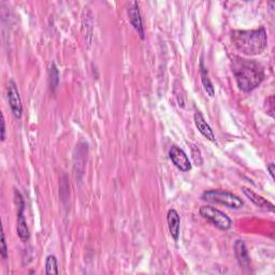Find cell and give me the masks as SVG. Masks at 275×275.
Masks as SVG:
<instances>
[{
  "mask_svg": "<svg viewBox=\"0 0 275 275\" xmlns=\"http://www.w3.org/2000/svg\"><path fill=\"white\" fill-rule=\"evenodd\" d=\"M232 72L239 88L245 93L257 88L265 78V71L260 64L241 57L232 60Z\"/></svg>",
  "mask_w": 275,
  "mask_h": 275,
  "instance_id": "6da1fadb",
  "label": "cell"
},
{
  "mask_svg": "<svg viewBox=\"0 0 275 275\" xmlns=\"http://www.w3.org/2000/svg\"><path fill=\"white\" fill-rule=\"evenodd\" d=\"M231 39L241 53L249 56L261 54L268 44L267 32L263 27L251 30H234Z\"/></svg>",
  "mask_w": 275,
  "mask_h": 275,
  "instance_id": "7a4b0ae2",
  "label": "cell"
},
{
  "mask_svg": "<svg viewBox=\"0 0 275 275\" xmlns=\"http://www.w3.org/2000/svg\"><path fill=\"white\" fill-rule=\"evenodd\" d=\"M201 198L205 201L211 202V203H220L223 204L227 208L230 209H240L242 208L243 201L241 200L238 196H235L234 193L225 191V190H206L202 193Z\"/></svg>",
  "mask_w": 275,
  "mask_h": 275,
  "instance_id": "3957f363",
  "label": "cell"
},
{
  "mask_svg": "<svg viewBox=\"0 0 275 275\" xmlns=\"http://www.w3.org/2000/svg\"><path fill=\"white\" fill-rule=\"evenodd\" d=\"M200 215L203 219L211 222L214 226H216L221 230H228L231 228L232 222L230 217L227 216L224 212L220 211L219 209L214 208L211 205H202L199 210Z\"/></svg>",
  "mask_w": 275,
  "mask_h": 275,
  "instance_id": "277c9868",
  "label": "cell"
},
{
  "mask_svg": "<svg viewBox=\"0 0 275 275\" xmlns=\"http://www.w3.org/2000/svg\"><path fill=\"white\" fill-rule=\"evenodd\" d=\"M169 157L173 165L183 172H188L191 170V164L189 158L185 152L180 148L178 145H172L169 150Z\"/></svg>",
  "mask_w": 275,
  "mask_h": 275,
  "instance_id": "5b68a950",
  "label": "cell"
},
{
  "mask_svg": "<svg viewBox=\"0 0 275 275\" xmlns=\"http://www.w3.org/2000/svg\"><path fill=\"white\" fill-rule=\"evenodd\" d=\"M15 194L19 199V203L18 204V212H17V226H16V231L17 234L19 237V239L22 241H24V242H27L30 238V233H29V229L27 226V222L25 219L24 215V209H25V203L24 200H23L22 196L19 194V192L15 191Z\"/></svg>",
  "mask_w": 275,
  "mask_h": 275,
  "instance_id": "8992f818",
  "label": "cell"
},
{
  "mask_svg": "<svg viewBox=\"0 0 275 275\" xmlns=\"http://www.w3.org/2000/svg\"><path fill=\"white\" fill-rule=\"evenodd\" d=\"M8 100L9 105L12 111L13 115L16 119H19L22 116L23 113V105H22V99L18 93L17 86L14 81H10L8 85Z\"/></svg>",
  "mask_w": 275,
  "mask_h": 275,
  "instance_id": "52a82bcc",
  "label": "cell"
},
{
  "mask_svg": "<svg viewBox=\"0 0 275 275\" xmlns=\"http://www.w3.org/2000/svg\"><path fill=\"white\" fill-rule=\"evenodd\" d=\"M128 17H129L131 25L138 31V34H139L140 38L144 39V27L142 23V17H141V13L139 10V6H138L136 3H132L131 6L129 7Z\"/></svg>",
  "mask_w": 275,
  "mask_h": 275,
  "instance_id": "ba28073f",
  "label": "cell"
},
{
  "mask_svg": "<svg viewBox=\"0 0 275 275\" xmlns=\"http://www.w3.org/2000/svg\"><path fill=\"white\" fill-rule=\"evenodd\" d=\"M233 247H234V254H235V257H237V260L239 262L240 267L244 270L249 269L250 258H249L245 243L243 242L242 240H237Z\"/></svg>",
  "mask_w": 275,
  "mask_h": 275,
  "instance_id": "9c48e42d",
  "label": "cell"
},
{
  "mask_svg": "<svg viewBox=\"0 0 275 275\" xmlns=\"http://www.w3.org/2000/svg\"><path fill=\"white\" fill-rule=\"evenodd\" d=\"M193 121H194V125H196V127L198 128L200 133L203 136H205L208 140H210L212 142H215V134H214L213 129L211 128V126L208 123H206V121L204 120L203 115L199 111L194 113Z\"/></svg>",
  "mask_w": 275,
  "mask_h": 275,
  "instance_id": "30bf717a",
  "label": "cell"
},
{
  "mask_svg": "<svg viewBox=\"0 0 275 275\" xmlns=\"http://www.w3.org/2000/svg\"><path fill=\"white\" fill-rule=\"evenodd\" d=\"M167 221H168V227H169V231H170L171 237L173 238L174 241H179L180 230H181V219L176 210L174 209L169 210L168 215H167Z\"/></svg>",
  "mask_w": 275,
  "mask_h": 275,
  "instance_id": "8fae6325",
  "label": "cell"
},
{
  "mask_svg": "<svg viewBox=\"0 0 275 275\" xmlns=\"http://www.w3.org/2000/svg\"><path fill=\"white\" fill-rule=\"evenodd\" d=\"M242 191L243 193L245 194V196L253 202L255 205L259 206V208L263 209V210H267V211H270V212H274V205L268 201L267 199H265L263 197L259 196V194H257L256 192H254L251 189L247 188V187H243L242 188Z\"/></svg>",
  "mask_w": 275,
  "mask_h": 275,
  "instance_id": "7c38bea8",
  "label": "cell"
},
{
  "mask_svg": "<svg viewBox=\"0 0 275 275\" xmlns=\"http://www.w3.org/2000/svg\"><path fill=\"white\" fill-rule=\"evenodd\" d=\"M200 74H201V81H202V84H203V87L206 91V94H208L210 97H214L215 96V89H214V86H213L211 80L208 75V70H206V68L204 67L202 61L200 63Z\"/></svg>",
  "mask_w": 275,
  "mask_h": 275,
  "instance_id": "4fadbf2b",
  "label": "cell"
},
{
  "mask_svg": "<svg viewBox=\"0 0 275 275\" xmlns=\"http://www.w3.org/2000/svg\"><path fill=\"white\" fill-rule=\"evenodd\" d=\"M45 272L47 274H58V263H57V259L54 255H50L47 257L45 260Z\"/></svg>",
  "mask_w": 275,
  "mask_h": 275,
  "instance_id": "5bb4252c",
  "label": "cell"
},
{
  "mask_svg": "<svg viewBox=\"0 0 275 275\" xmlns=\"http://www.w3.org/2000/svg\"><path fill=\"white\" fill-rule=\"evenodd\" d=\"M58 82H60V72L57 70L56 65L53 63L50 67V86L52 91H54L56 87L58 86Z\"/></svg>",
  "mask_w": 275,
  "mask_h": 275,
  "instance_id": "9a60e30c",
  "label": "cell"
},
{
  "mask_svg": "<svg viewBox=\"0 0 275 275\" xmlns=\"http://www.w3.org/2000/svg\"><path fill=\"white\" fill-rule=\"evenodd\" d=\"M191 157L193 159L194 164H197L199 166L202 165L203 163V159H202V156H201V152L199 148L196 146V145H191Z\"/></svg>",
  "mask_w": 275,
  "mask_h": 275,
  "instance_id": "2e32d148",
  "label": "cell"
},
{
  "mask_svg": "<svg viewBox=\"0 0 275 275\" xmlns=\"http://www.w3.org/2000/svg\"><path fill=\"white\" fill-rule=\"evenodd\" d=\"M0 254H2L3 259H7L8 258V246H7L6 235H5L4 230H3V233H2V249H0Z\"/></svg>",
  "mask_w": 275,
  "mask_h": 275,
  "instance_id": "e0dca14e",
  "label": "cell"
},
{
  "mask_svg": "<svg viewBox=\"0 0 275 275\" xmlns=\"http://www.w3.org/2000/svg\"><path fill=\"white\" fill-rule=\"evenodd\" d=\"M5 139H6V122L4 114H2V141L4 142Z\"/></svg>",
  "mask_w": 275,
  "mask_h": 275,
  "instance_id": "ac0fdd59",
  "label": "cell"
},
{
  "mask_svg": "<svg viewBox=\"0 0 275 275\" xmlns=\"http://www.w3.org/2000/svg\"><path fill=\"white\" fill-rule=\"evenodd\" d=\"M268 170H269V173H270L271 178L274 180V170H275V166H274V164H270V165L268 166Z\"/></svg>",
  "mask_w": 275,
  "mask_h": 275,
  "instance_id": "d6986e66",
  "label": "cell"
}]
</instances>
